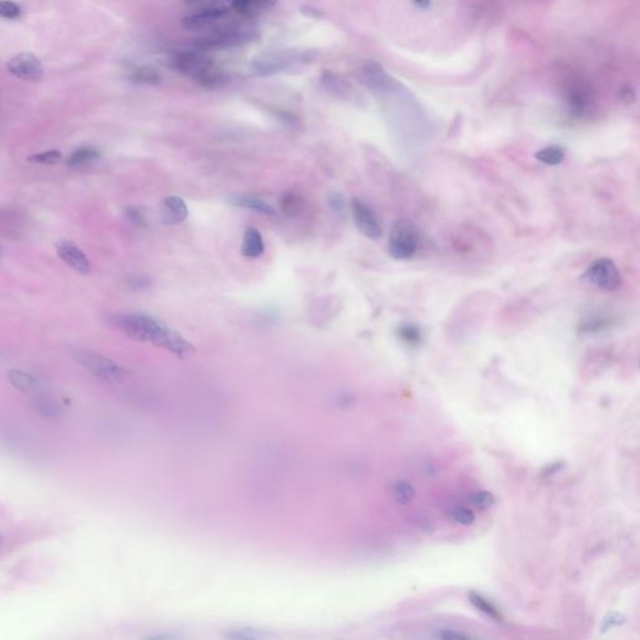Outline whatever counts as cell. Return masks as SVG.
<instances>
[{
  "mask_svg": "<svg viewBox=\"0 0 640 640\" xmlns=\"http://www.w3.org/2000/svg\"><path fill=\"white\" fill-rule=\"evenodd\" d=\"M189 214L186 200L178 195H169L162 203V222L165 224H181Z\"/></svg>",
  "mask_w": 640,
  "mask_h": 640,
  "instance_id": "obj_12",
  "label": "cell"
},
{
  "mask_svg": "<svg viewBox=\"0 0 640 640\" xmlns=\"http://www.w3.org/2000/svg\"><path fill=\"white\" fill-rule=\"evenodd\" d=\"M452 519L454 522L458 523V524H461V525H472L474 520H475V514L473 510L469 509V508H455V509L452 511Z\"/></svg>",
  "mask_w": 640,
  "mask_h": 640,
  "instance_id": "obj_28",
  "label": "cell"
},
{
  "mask_svg": "<svg viewBox=\"0 0 640 640\" xmlns=\"http://www.w3.org/2000/svg\"><path fill=\"white\" fill-rule=\"evenodd\" d=\"M56 253L59 258L62 259L68 267L74 269L76 273L89 274L92 270L90 261L87 258V255L83 253L74 242L63 239L56 243Z\"/></svg>",
  "mask_w": 640,
  "mask_h": 640,
  "instance_id": "obj_11",
  "label": "cell"
},
{
  "mask_svg": "<svg viewBox=\"0 0 640 640\" xmlns=\"http://www.w3.org/2000/svg\"><path fill=\"white\" fill-rule=\"evenodd\" d=\"M413 6H417L418 9H420V10H427L428 8L432 6V1H414Z\"/></svg>",
  "mask_w": 640,
  "mask_h": 640,
  "instance_id": "obj_38",
  "label": "cell"
},
{
  "mask_svg": "<svg viewBox=\"0 0 640 640\" xmlns=\"http://www.w3.org/2000/svg\"><path fill=\"white\" fill-rule=\"evenodd\" d=\"M329 204L333 211L343 212L344 206H345V202H344V198L340 194H333L329 198Z\"/></svg>",
  "mask_w": 640,
  "mask_h": 640,
  "instance_id": "obj_34",
  "label": "cell"
},
{
  "mask_svg": "<svg viewBox=\"0 0 640 640\" xmlns=\"http://www.w3.org/2000/svg\"><path fill=\"white\" fill-rule=\"evenodd\" d=\"M315 56L313 50H270L253 59L249 67L250 73L258 76L278 74L298 64L311 62Z\"/></svg>",
  "mask_w": 640,
  "mask_h": 640,
  "instance_id": "obj_3",
  "label": "cell"
},
{
  "mask_svg": "<svg viewBox=\"0 0 640 640\" xmlns=\"http://www.w3.org/2000/svg\"><path fill=\"white\" fill-rule=\"evenodd\" d=\"M227 640H278V635L272 630L253 627L229 629L224 633Z\"/></svg>",
  "mask_w": 640,
  "mask_h": 640,
  "instance_id": "obj_15",
  "label": "cell"
},
{
  "mask_svg": "<svg viewBox=\"0 0 640 640\" xmlns=\"http://www.w3.org/2000/svg\"><path fill=\"white\" fill-rule=\"evenodd\" d=\"M73 358L81 367L87 369L89 373L93 374L94 377L104 380L106 383H122L128 377V372L124 368L120 367L115 361L104 355L98 354L93 350L84 348L74 349Z\"/></svg>",
  "mask_w": 640,
  "mask_h": 640,
  "instance_id": "obj_4",
  "label": "cell"
},
{
  "mask_svg": "<svg viewBox=\"0 0 640 640\" xmlns=\"http://www.w3.org/2000/svg\"><path fill=\"white\" fill-rule=\"evenodd\" d=\"M399 336L408 344H417L420 340V331L414 325H404L399 329Z\"/></svg>",
  "mask_w": 640,
  "mask_h": 640,
  "instance_id": "obj_30",
  "label": "cell"
},
{
  "mask_svg": "<svg viewBox=\"0 0 640 640\" xmlns=\"http://www.w3.org/2000/svg\"><path fill=\"white\" fill-rule=\"evenodd\" d=\"M584 277L591 284L608 292L616 290L622 281L621 273L614 261L608 258H600L591 263V267L586 269Z\"/></svg>",
  "mask_w": 640,
  "mask_h": 640,
  "instance_id": "obj_8",
  "label": "cell"
},
{
  "mask_svg": "<svg viewBox=\"0 0 640 640\" xmlns=\"http://www.w3.org/2000/svg\"><path fill=\"white\" fill-rule=\"evenodd\" d=\"M8 379L15 389H18L19 392H35L39 386L38 380L33 375L23 370H18V369L10 370L8 373Z\"/></svg>",
  "mask_w": 640,
  "mask_h": 640,
  "instance_id": "obj_20",
  "label": "cell"
},
{
  "mask_svg": "<svg viewBox=\"0 0 640 640\" xmlns=\"http://www.w3.org/2000/svg\"><path fill=\"white\" fill-rule=\"evenodd\" d=\"M125 215L131 220V223L134 224V225H137V227H145V225H147L143 213L140 212L136 206L126 208Z\"/></svg>",
  "mask_w": 640,
  "mask_h": 640,
  "instance_id": "obj_31",
  "label": "cell"
},
{
  "mask_svg": "<svg viewBox=\"0 0 640 640\" xmlns=\"http://www.w3.org/2000/svg\"><path fill=\"white\" fill-rule=\"evenodd\" d=\"M394 495H395V499L399 504H403V505H407V504L411 503L413 500V498L416 495V491H414V488L413 485L409 484L408 482H398L395 488H394Z\"/></svg>",
  "mask_w": 640,
  "mask_h": 640,
  "instance_id": "obj_25",
  "label": "cell"
},
{
  "mask_svg": "<svg viewBox=\"0 0 640 640\" xmlns=\"http://www.w3.org/2000/svg\"><path fill=\"white\" fill-rule=\"evenodd\" d=\"M419 247V233L414 224L408 220H399L394 225L388 243V252L394 259H411Z\"/></svg>",
  "mask_w": 640,
  "mask_h": 640,
  "instance_id": "obj_7",
  "label": "cell"
},
{
  "mask_svg": "<svg viewBox=\"0 0 640 640\" xmlns=\"http://www.w3.org/2000/svg\"><path fill=\"white\" fill-rule=\"evenodd\" d=\"M591 104L589 93L583 87H574L566 94L568 112L574 118L583 117Z\"/></svg>",
  "mask_w": 640,
  "mask_h": 640,
  "instance_id": "obj_14",
  "label": "cell"
},
{
  "mask_svg": "<svg viewBox=\"0 0 640 640\" xmlns=\"http://www.w3.org/2000/svg\"><path fill=\"white\" fill-rule=\"evenodd\" d=\"M274 6H275V1H265V0H236V1L230 3L231 10L244 17H255L273 8Z\"/></svg>",
  "mask_w": 640,
  "mask_h": 640,
  "instance_id": "obj_18",
  "label": "cell"
},
{
  "mask_svg": "<svg viewBox=\"0 0 640 640\" xmlns=\"http://www.w3.org/2000/svg\"><path fill=\"white\" fill-rule=\"evenodd\" d=\"M242 253L244 256L250 259H256L264 253V242L263 236L258 229L253 227H248L244 236H243Z\"/></svg>",
  "mask_w": 640,
  "mask_h": 640,
  "instance_id": "obj_17",
  "label": "cell"
},
{
  "mask_svg": "<svg viewBox=\"0 0 640 640\" xmlns=\"http://www.w3.org/2000/svg\"><path fill=\"white\" fill-rule=\"evenodd\" d=\"M108 323L136 342L148 343L179 358H188L195 354V348L192 343L150 315L139 313H118L110 315Z\"/></svg>",
  "mask_w": 640,
  "mask_h": 640,
  "instance_id": "obj_1",
  "label": "cell"
},
{
  "mask_svg": "<svg viewBox=\"0 0 640 640\" xmlns=\"http://www.w3.org/2000/svg\"><path fill=\"white\" fill-rule=\"evenodd\" d=\"M29 162L45 164V165H54L62 161V153L58 150H47L44 153H38L28 158Z\"/></svg>",
  "mask_w": 640,
  "mask_h": 640,
  "instance_id": "obj_26",
  "label": "cell"
},
{
  "mask_svg": "<svg viewBox=\"0 0 640 640\" xmlns=\"http://www.w3.org/2000/svg\"><path fill=\"white\" fill-rule=\"evenodd\" d=\"M302 12L304 13L305 15L311 17V18H322V17H323V13L320 12L317 8H314V6H303V8H302Z\"/></svg>",
  "mask_w": 640,
  "mask_h": 640,
  "instance_id": "obj_37",
  "label": "cell"
},
{
  "mask_svg": "<svg viewBox=\"0 0 640 640\" xmlns=\"http://www.w3.org/2000/svg\"><path fill=\"white\" fill-rule=\"evenodd\" d=\"M623 623H624L623 616L618 614V613H612L604 619L603 632H607V630L614 628V627H619V625H622Z\"/></svg>",
  "mask_w": 640,
  "mask_h": 640,
  "instance_id": "obj_32",
  "label": "cell"
},
{
  "mask_svg": "<svg viewBox=\"0 0 640 640\" xmlns=\"http://www.w3.org/2000/svg\"><path fill=\"white\" fill-rule=\"evenodd\" d=\"M303 198L295 192H286L280 199V209L289 217H295L302 211Z\"/></svg>",
  "mask_w": 640,
  "mask_h": 640,
  "instance_id": "obj_23",
  "label": "cell"
},
{
  "mask_svg": "<svg viewBox=\"0 0 640 640\" xmlns=\"http://www.w3.org/2000/svg\"><path fill=\"white\" fill-rule=\"evenodd\" d=\"M441 640H473L468 635L455 632V630H443L439 634Z\"/></svg>",
  "mask_w": 640,
  "mask_h": 640,
  "instance_id": "obj_33",
  "label": "cell"
},
{
  "mask_svg": "<svg viewBox=\"0 0 640 640\" xmlns=\"http://www.w3.org/2000/svg\"><path fill=\"white\" fill-rule=\"evenodd\" d=\"M231 8L224 1H203L195 6L193 12L181 19V26L189 31H206L228 17Z\"/></svg>",
  "mask_w": 640,
  "mask_h": 640,
  "instance_id": "obj_5",
  "label": "cell"
},
{
  "mask_svg": "<svg viewBox=\"0 0 640 640\" xmlns=\"http://www.w3.org/2000/svg\"><path fill=\"white\" fill-rule=\"evenodd\" d=\"M469 599H470L473 605H474L477 609L480 610L482 613H484L486 616H491V619H494V621H502V616H500L499 610H498L491 602H488L483 596H480V594L475 593V591H472V593L469 594Z\"/></svg>",
  "mask_w": 640,
  "mask_h": 640,
  "instance_id": "obj_24",
  "label": "cell"
},
{
  "mask_svg": "<svg viewBox=\"0 0 640 640\" xmlns=\"http://www.w3.org/2000/svg\"><path fill=\"white\" fill-rule=\"evenodd\" d=\"M99 150L90 145L81 147L79 149L74 150L67 159V165L70 168H81L87 167L93 163L99 161Z\"/></svg>",
  "mask_w": 640,
  "mask_h": 640,
  "instance_id": "obj_19",
  "label": "cell"
},
{
  "mask_svg": "<svg viewBox=\"0 0 640 640\" xmlns=\"http://www.w3.org/2000/svg\"><path fill=\"white\" fill-rule=\"evenodd\" d=\"M131 81L142 85H159L163 81V78L156 68L149 65H142L131 70Z\"/></svg>",
  "mask_w": 640,
  "mask_h": 640,
  "instance_id": "obj_21",
  "label": "cell"
},
{
  "mask_svg": "<svg viewBox=\"0 0 640 640\" xmlns=\"http://www.w3.org/2000/svg\"><path fill=\"white\" fill-rule=\"evenodd\" d=\"M255 38V29L252 28L227 26L224 29H219L209 35L198 39V42L194 43V47L197 49H200L199 51L228 49L252 42Z\"/></svg>",
  "mask_w": 640,
  "mask_h": 640,
  "instance_id": "obj_6",
  "label": "cell"
},
{
  "mask_svg": "<svg viewBox=\"0 0 640 640\" xmlns=\"http://www.w3.org/2000/svg\"><path fill=\"white\" fill-rule=\"evenodd\" d=\"M470 503L479 509H488L495 504V498L489 491H477L470 495Z\"/></svg>",
  "mask_w": 640,
  "mask_h": 640,
  "instance_id": "obj_27",
  "label": "cell"
},
{
  "mask_svg": "<svg viewBox=\"0 0 640 640\" xmlns=\"http://www.w3.org/2000/svg\"><path fill=\"white\" fill-rule=\"evenodd\" d=\"M320 81L323 84L324 89L328 93L336 97V98L347 99L350 93H352V87H350L348 81L343 79L340 75L336 74V73L329 72V70L323 72Z\"/></svg>",
  "mask_w": 640,
  "mask_h": 640,
  "instance_id": "obj_16",
  "label": "cell"
},
{
  "mask_svg": "<svg viewBox=\"0 0 640 640\" xmlns=\"http://www.w3.org/2000/svg\"><path fill=\"white\" fill-rule=\"evenodd\" d=\"M6 69L15 78L25 81H38L43 78L42 62L31 53H20L6 63Z\"/></svg>",
  "mask_w": 640,
  "mask_h": 640,
  "instance_id": "obj_9",
  "label": "cell"
},
{
  "mask_svg": "<svg viewBox=\"0 0 640 640\" xmlns=\"http://www.w3.org/2000/svg\"><path fill=\"white\" fill-rule=\"evenodd\" d=\"M139 640H186L181 638V635L173 634V633H159V634H151L142 638Z\"/></svg>",
  "mask_w": 640,
  "mask_h": 640,
  "instance_id": "obj_35",
  "label": "cell"
},
{
  "mask_svg": "<svg viewBox=\"0 0 640 640\" xmlns=\"http://www.w3.org/2000/svg\"><path fill=\"white\" fill-rule=\"evenodd\" d=\"M619 98H621L623 101L632 103V101H634L635 99L634 90H633L632 88H624V89L621 90V93H619Z\"/></svg>",
  "mask_w": 640,
  "mask_h": 640,
  "instance_id": "obj_36",
  "label": "cell"
},
{
  "mask_svg": "<svg viewBox=\"0 0 640 640\" xmlns=\"http://www.w3.org/2000/svg\"><path fill=\"white\" fill-rule=\"evenodd\" d=\"M350 206L355 225L361 234L374 240L381 238V225L373 209L359 198L352 200Z\"/></svg>",
  "mask_w": 640,
  "mask_h": 640,
  "instance_id": "obj_10",
  "label": "cell"
},
{
  "mask_svg": "<svg viewBox=\"0 0 640 640\" xmlns=\"http://www.w3.org/2000/svg\"><path fill=\"white\" fill-rule=\"evenodd\" d=\"M22 17V8L13 1H0V18L14 20Z\"/></svg>",
  "mask_w": 640,
  "mask_h": 640,
  "instance_id": "obj_29",
  "label": "cell"
},
{
  "mask_svg": "<svg viewBox=\"0 0 640 640\" xmlns=\"http://www.w3.org/2000/svg\"><path fill=\"white\" fill-rule=\"evenodd\" d=\"M566 150L559 145H549L535 153V159L545 165H558L564 161Z\"/></svg>",
  "mask_w": 640,
  "mask_h": 640,
  "instance_id": "obj_22",
  "label": "cell"
},
{
  "mask_svg": "<svg viewBox=\"0 0 640 640\" xmlns=\"http://www.w3.org/2000/svg\"><path fill=\"white\" fill-rule=\"evenodd\" d=\"M227 202L231 206L243 208V209H250L263 215L273 217L277 214V209L272 204H269L268 202L258 197L250 195V194H233L227 199Z\"/></svg>",
  "mask_w": 640,
  "mask_h": 640,
  "instance_id": "obj_13",
  "label": "cell"
},
{
  "mask_svg": "<svg viewBox=\"0 0 640 640\" xmlns=\"http://www.w3.org/2000/svg\"><path fill=\"white\" fill-rule=\"evenodd\" d=\"M170 67L178 73L197 81L204 88H219L228 81V76L218 69L212 58L199 50L177 51L169 59Z\"/></svg>",
  "mask_w": 640,
  "mask_h": 640,
  "instance_id": "obj_2",
  "label": "cell"
}]
</instances>
